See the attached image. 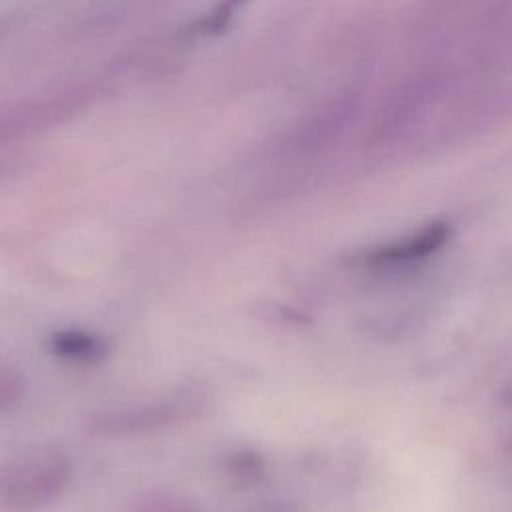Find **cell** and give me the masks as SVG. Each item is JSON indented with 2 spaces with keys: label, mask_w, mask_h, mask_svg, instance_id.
Returning a JSON list of instances; mask_svg holds the SVG:
<instances>
[{
  "label": "cell",
  "mask_w": 512,
  "mask_h": 512,
  "mask_svg": "<svg viewBox=\"0 0 512 512\" xmlns=\"http://www.w3.org/2000/svg\"><path fill=\"white\" fill-rule=\"evenodd\" d=\"M70 482V462L52 448L24 450L0 462V512H38Z\"/></svg>",
  "instance_id": "obj_1"
},
{
  "label": "cell",
  "mask_w": 512,
  "mask_h": 512,
  "mask_svg": "<svg viewBox=\"0 0 512 512\" xmlns=\"http://www.w3.org/2000/svg\"><path fill=\"white\" fill-rule=\"evenodd\" d=\"M448 234H450V230L444 222H434L400 242H394V244H388V246H382V248L370 252L366 260L372 264H380V266H384V264L396 266V264H408L414 260H422V258L434 254L438 248H442L444 242L448 240Z\"/></svg>",
  "instance_id": "obj_2"
},
{
  "label": "cell",
  "mask_w": 512,
  "mask_h": 512,
  "mask_svg": "<svg viewBox=\"0 0 512 512\" xmlns=\"http://www.w3.org/2000/svg\"><path fill=\"white\" fill-rule=\"evenodd\" d=\"M54 352L74 360H96L102 354V344L80 330H64L54 336Z\"/></svg>",
  "instance_id": "obj_3"
},
{
  "label": "cell",
  "mask_w": 512,
  "mask_h": 512,
  "mask_svg": "<svg viewBox=\"0 0 512 512\" xmlns=\"http://www.w3.org/2000/svg\"><path fill=\"white\" fill-rule=\"evenodd\" d=\"M24 392V378L22 374L0 362V412L14 406Z\"/></svg>",
  "instance_id": "obj_4"
},
{
  "label": "cell",
  "mask_w": 512,
  "mask_h": 512,
  "mask_svg": "<svg viewBox=\"0 0 512 512\" xmlns=\"http://www.w3.org/2000/svg\"><path fill=\"white\" fill-rule=\"evenodd\" d=\"M502 404L512 408V378L508 380V384L502 388Z\"/></svg>",
  "instance_id": "obj_5"
}]
</instances>
